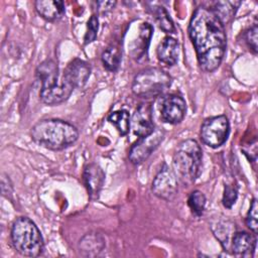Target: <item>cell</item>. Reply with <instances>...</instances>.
Returning <instances> with one entry per match:
<instances>
[{"mask_svg":"<svg viewBox=\"0 0 258 258\" xmlns=\"http://www.w3.org/2000/svg\"><path fill=\"white\" fill-rule=\"evenodd\" d=\"M212 230L223 248L226 251H230V243L232 239V237H230L231 230L227 225H225V222H219L216 225H213Z\"/></svg>","mask_w":258,"mask_h":258,"instance_id":"obj_25","label":"cell"},{"mask_svg":"<svg viewBox=\"0 0 258 258\" xmlns=\"http://www.w3.org/2000/svg\"><path fill=\"white\" fill-rule=\"evenodd\" d=\"M36 78L40 82V89L47 88L53 85L58 79V68L54 60L45 59L36 69Z\"/></svg>","mask_w":258,"mask_h":258,"instance_id":"obj_17","label":"cell"},{"mask_svg":"<svg viewBox=\"0 0 258 258\" xmlns=\"http://www.w3.org/2000/svg\"><path fill=\"white\" fill-rule=\"evenodd\" d=\"M257 34H258V27L256 24H254L252 27H250L245 32V41L248 45V47L254 52L257 53L258 47H257Z\"/></svg>","mask_w":258,"mask_h":258,"instance_id":"obj_29","label":"cell"},{"mask_svg":"<svg viewBox=\"0 0 258 258\" xmlns=\"http://www.w3.org/2000/svg\"><path fill=\"white\" fill-rule=\"evenodd\" d=\"M153 18L158 25V27L166 33H173L175 32L174 23L163 6H156L152 9Z\"/></svg>","mask_w":258,"mask_h":258,"instance_id":"obj_22","label":"cell"},{"mask_svg":"<svg viewBox=\"0 0 258 258\" xmlns=\"http://www.w3.org/2000/svg\"><path fill=\"white\" fill-rule=\"evenodd\" d=\"M151 189L157 198L166 202H172L176 198L178 191L177 179L174 172L166 164L155 175Z\"/></svg>","mask_w":258,"mask_h":258,"instance_id":"obj_8","label":"cell"},{"mask_svg":"<svg viewBox=\"0 0 258 258\" xmlns=\"http://www.w3.org/2000/svg\"><path fill=\"white\" fill-rule=\"evenodd\" d=\"M230 133V123L225 115L214 116L206 119L201 126V139L203 142L212 147L222 146L228 139Z\"/></svg>","mask_w":258,"mask_h":258,"instance_id":"obj_6","label":"cell"},{"mask_svg":"<svg viewBox=\"0 0 258 258\" xmlns=\"http://www.w3.org/2000/svg\"><path fill=\"white\" fill-rule=\"evenodd\" d=\"M130 126L133 133L138 137L147 136L154 131L155 127L150 104H141L135 110L130 120Z\"/></svg>","mask_w":258,"mask_h":258,"instance_id":"obj_11","label":"cell"},{"mask_svg":"<svg viewBox=\"0 0 258 258\" xmlns=\"http://www.w3.org/2000/svg\"><path fill=\"white\" fill-rule=\"evenodd\" d=\"M179 45L175 38L171 36H165L158 44L156 48L157 58L160 62L166 66H173L178 59Z\"/></svg>","mask_w":258,"mask_h":258,"instance_id":"obj_15","label":"cell"},{"mask_svg":"<svg viewBox=\"0 0 258 258\" xmlns=\"http://www.w3.org/2000/svg\"><path fill=\"white\" fill-rule=\"evenodd\" d=\"M187 206L195 216H202L206 207L205 195L200 190L191 191L187 198Z\"/></svg>","mask_w":258,"mask_h":258,"instance_id":"obj_24","label":"cell"},{"mask_svg":"<svg viewBox=\"0 0 258 258\" xmlns=\"http://www.w3.org/2000/svg\"><path fill=\"white\" fill-rule=\"evenodd\" d=\"M240 4V1H218L215 2L213 8L210 9L225 25L234 18Z\"/></svg>","mask_w":258,"mask_h":258,"instance_id":"obj_19","label":"cell"},{"mask_svg":"<svg viewBox=\"0 0 258 258\" xmlns=\"http://www.w3.org/2000/svg\"><path fill=\"white\" fill-rule=\"evenodd\" d=\"M258 205H257V200L253 199L250 205V209L247 213L246 216V225L247 227L254 233L257 234V230H258Z\"/></svg>","mask_w":258,"mask_h":258,"instance_id":"obj_26","label":"cell"},{"mask_svg":"<svg viewBox=\"0 0 258 258\" xmlns=\"http://www.w3.org/2000/svg\"><path fill=\"white\" fill-rule=\"evenodd\" d=\"M1 190H2V195L4 197H6L7 199L11 197L12 195V183L10 182V179L8 176H6L5 174H2V178H1Z\"/></svg>","mask_w":258,"mask_h":258,"instance_id":"obj_30","label":"cell"},{"mask_svg":"<svg viewBox=\"0 0 258 258\" xmlns=\"http://www.w3.org/2000/svg\"><path fill=\"white\" fill-rule=\"evenodd\" d=\"M256 234L245 231L235 232L230 243V251L238 256H253L256 249Z\"/></svg>","mask_w":258,"mask_h":258,"instance_id":"obj_14","label":"cell"},{"mask_svg":"<svg viewBox=\"0 0 258 258\" xmlns=\"http://www.w3.org/2000/svg\"><path fill=\"white\" fill-rule=\"evenodd\" d=\"M101 59L103 66L110 72H115L118 70L121 62V50L116 45L108 46L102 53Z\"/></svg>","mask_w":258,"mask_h":258,"instance_id":"obj_21","label":"cell"},{"mask_svg":"<svg viewBox=\"0 0 258 258\" xmlns=\"http://www.w3.org/2000/svg\"><path fill=\"white\" fill-rule=\"evenodd\" d=\"M172 83L171 77L158 68H148L139 72L132 83V92L141 98H155L163 94Z\"/></svg>","mask_w":258,"mask_h":258,"instance_id":"obj_5","label":"cell"},{"mask_svg":"<svg viewBox=\"0 0 258 258\" xmlns=\"http://www.w3.org/2000/svg\"><path fill=\"white\" fill-rule=\"evenodd\" d=\"M34 6L38 15L47 21H55L64 13V3L58 0H38Z\"/></svg>","mask_w":258,"mask_h":258,"instance_id":"obj_16","label":"cell"},{"mask_svg":"<svg viewBox=\"0 0 258 258\" xmlns=\"http://www.w3.org/2000/svg\"><path fill=\"white\" fill-rule=\"evenodd\" d=\"M91 75L90 64L80 58H75L66 67L62 77L74 89H82L88 82Z\"/></svg>","mask_w":258,"mask_h":258,"instance_id":"obj_12","label":"cell"},{"mask_svg":"<svg viewBox=\"0 0 258 258\" xmlns=\"http://www.w3.org/2000/svg\"><path fill=\"white\" fill-rule=\"evenodd\" d=\"M164 137L162 128H155L152 133L147 136L139 137V139L131 146L129 151V159L133 164H140L147 159L150 154L159 146Z\"/></svg>","mask_w":258,"mask_h":258,"instance_id":"obj_7","label":"cell"},{"mask_svg":"<svg viewBox=\"0 0 258 258\" xmlns=\"http://www.w3.org/2000/svg\"><path fill=\"white\" fill-rule=\"evenodd\" d=\"M10 237L14 249L23 256L37 257L43 252L42 235L35 223L27 217H19L13 222Z\"/></svg>","mask_w":258,"mask_h":258,"instance_id":"obj_4","label":"cell"},{"mask_svg":"<svg viewBox=\"0 0 258 258\" xmlns=\"http://www.w3.org/2000/svg\"><path fill=\"white\" fill-rule=\"evenodd\" d=\"M203 151L194 139L181 141L175 148L172 157V166L175 176L185 185L194 183L201 174Z\"/></svg>","mask_w":258,"mask_h":258,"instance_id":"obj_3","label":"cell"},{"mask_svg":"<svg viewBox=\"0 0 258 258\" xmlns=\"http://www.w3.org/2000/svg\"><path fill=\"white\" fill-rule=\"evenodd\" d=\"M79 246L86 255L95 256L104 249L105 241L98 233H88L81 239Z\"/></svg>","mask_w":258,"mask_h":258,"instance_id":"obj_20","label":"cell"},{"mask_svg":"<svg viewBox=\"0 0 258 258\" xmlns=\"http://www.w3.org/2000/svg\"><path fill=\"white\" fill-rule=\"evenodd\" d=\"M32 140L50 150H62L73 145L79 137L78 129L59 119H43L35 123L30 131Z\"/></svg>","mask_w":258,"mask_h":258,"instance_id":"obj_2","label":"cell"},{"mask_svg":"<svg viewBox=\"0 0 258 258\" xmlns=\"http://www.w3.org/2000/svg\"><path fill=\"white\" fill-rule=\"evenodd\" d=\"M237 198H238L237 187L233 184H226L224 187V194L222 199L223 206L227 209H231L236 203Z\"/></svg>","mask_w":258,"mask_h":258,"instance_id":"obj_28","label":"cell"},{"mask_svg":"<svg viewBox=\"0 0 258 258\" xmlns=\"http://www.w3.org/2000/svg\"><path fill=\"white\" fill-rule=\"evenodd\" d=\"M108 121L113 124L121 135H126L130 128V116L126 110L112 112L108 116Z\"/></svg>","mask_w":258,"mask_h":258,"instance_id":"obj_23","label":"cell"},{"mask_svg":"<svg viewBox=\"0 0 258 258\" xmlns=\"http://www.w3.org/2000/svg\"><path fill=\"white\" fill-rule=\"evenodd\" d=\"M73 91V86L68 83L61 75L53 85L44 89H40L39 97L44 104L54 106L68 100Z\"/></svg>","mask_w":258,"mask_h":258,"instance_id":"obj_10","label":"cell"},{"mask_svg":"<svg viewBox=\"0 0 258 258\" xmlns=\"http://www.w3.org/2000/svg\"><path fill=\"white\" fill-rule=\"evenodd\" d=\"M98 29H99V19L96 15H92L88 20V24H87V31L84 37L85 44H89L97 38Z\"/></svg>","mask_w":258,"mask_h":258,"instance_id":"obj_27","label":"cell"},{"mask_svg":"<svg viewBox=\"0 0 258 258\" xmlns=\"http://www.w3.org/2000/svg\"><path fill=\"white\" fill-rule=\"evenodd\" d=\"M152 35V26L147 23L143 22L139 25L138 34H137V41L135 45L131 48L130 53L133 57H141L147 51V47L149 45V41Z\"/></svg>","mask_w":258,"mask_h":258,"instance_id":"obj_18","label":"cell"},{"mask_svg":"<svg viewBox=\"0 0 258 258\" xmlns=\"http://www.w3.org/2000/svg\"><path fill=\"white\" fill-rule=\"evenodd\" d=\"M83 179L90 198L92 200L98 199L105 181L103 169L96 163H90L84 169Z\"/></svg>","mask_w":258,"mask_h":258,"instance_id":"obj_13","label":"cell"},{"mask_svg":"<svg viewBox=\"0 0 258 258\" xmlns=\"http://www.w3.org/2000/svg\"><path fill=\"white\" fill-rule=\"evenodd\" d=\"M96 5H97V10L100 13H107L108 11L112 10L115 7L116 2L115 1H97Z\"/></svg>","mask_w":258,"mask_h":258,"instance_id":"obj_31","label":"cell"},{"mask_svg":"<svg viewBox=\"0 0 258 258\" xmlns=\"http://www.w3.org/2000/svg\"><path fill=\"white\" fill-rule=\"evenodd\" d=\"M161 118L168 124L180 123L186 112V103L184 99L176 94L165 97L161 104Z\"/></svg>","mask_w":258,"mask_h":258,"instance_id":"obj_9","label":"cell"},{"mask_svg":"<svg viewBox=\"0 0 258 258\" xmlns=\"http://www.w3.org/2000/svg\"><path fill=\"white\" fill-rule=\"evenodd\" d=\"M188 35L195 46L200 68L211 73L221 64L227 47L224 24L207 7H198L189 20Z\"/></svg>","mask_w":258,"mask_h":258,"instance_id":"obj_1","label":"cell"}]
</instances>
